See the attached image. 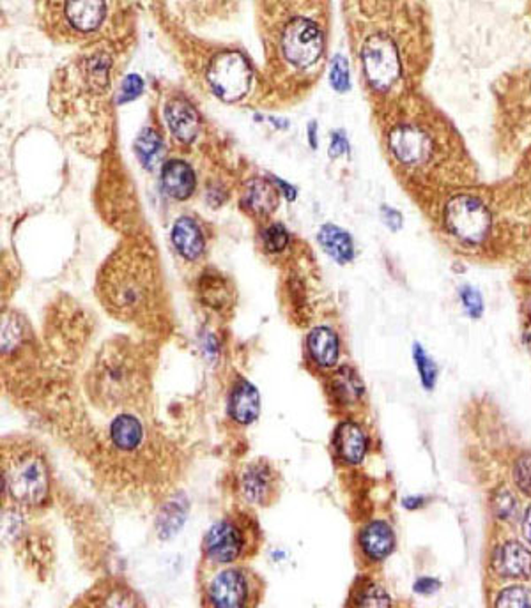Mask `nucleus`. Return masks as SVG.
<instances>
[{
    "instance_id": "f257e3e1",
    "label": "nucleus",
    "mask_w": 531,
    "mask_h": 608,
    "mask_svg": "<svg viewBox=\"0 0 531 608\" xmlns=\"http://www.w3.org/2000/svg\"><path fill=\"white\" fill-rule=\"evenodd\" d=\"M266 29L270 73L287 85L309 83L318 76L326 52L320 5L277 4ZM320 74V73H319Z\"/></svg>"
},
{
    "instance_id": "f03ea898",
    "label": "nucleus",
    "mask_w": 531,
    "mask_h": 608,
    "mask_svg": "<svg viewBox=\"0 0 531 608\" xmlns=\"http://www.w3.org/2000/svg\"><path fill=\"white\" fill-rule=\"evenodd\" d=\"M98 296L106 311L123 322L145 324L162 303V281L147 246L119 248L98 278Z\"/></svg>"
},
{
    "instance_id": "7ed1b4c3",
    "label": "nucleus",
    "mask_w": 531,
    "mask_h": 608,
    "mask_svg": "<svg viewBox=\"0 0 531 608\" xmlns=\"http://www.w3.org/2000/svg\"><path fill=\"white\" fill-rule=\"evenodd\" d=\"M4 505L27 515L43 511L52 503L54 474L46 453L34 440L9 437L2 444L0 458Z\"/></svg>"
},
{
    "instance_id": "20e7f679",
    "label": "nucleus",
    "mask_w": 531,
    "mask_h": 608,
    "mask_svg": "<svg viewBox=\"0 0 531 608\" xmlns=\"http://www.w3.org/2000/svg\"><path fill=\"white\" fill-rule=\"evenodd\" d=\"M147 387L141 354L124 339L112 341L98 354L89 375V393L103 410L137 406Z\"/></svg>"
},
{
    "instance_id": "39448f33",
    "label": "nucleus",
    "mask_w": 531,
    "mask_h": 608,
    "mask_svg": "<svg viewBox=\"0 0 531 608\" xmlns=\"http://www.w3.org/2000/svg\"><path fill=\"white\" fill-rule=\"evenodd\" d=\"M262 540L257 520L248 511H234L216 520L202 538V559L211 568L243 564L257 554Z\"/></svg>"
},
{
    "instance_id": "423d86ee",
    "label": "nucleus",
    "mask_w": 531,
    "mask_h": 608,
    "mask_svg": "<svg viewBox=\"0 0 531 608\" xmlns=\"http://www.w3.org/2000/svg\"><path fill=\"white\" fill-rule=\"evenodd\" d=\"M262 589L261 576L243 564L216 568L204 583V607L257 608L262 600Z\"/></svg>"
},
{
    "instance_id": "0eeeda50",
    "label": "nucleus",
    "mask_w": 531,
    "mask_h": 608,
    "mask_svg": "<svg viewBox=\"0 0 531 608\" xmlns=\"http://www.w3.org/2000/svg\"><path fill=\"white\" fill-rule=\"evenodd\" d=\"M359 61L369 85L378 93H388L402 78L404 59L395 35L376 31L359 44Z\"/></svg>"
},
{
    "instance_id": "6e6552de",
    "label": "nucleus",
    "mask_w": 531,
    "mask_h": 608,
    "mask_svg": "<svg viewBox=\"0 0 531 608\" xmlns=\"http://www.w3.org/2000/svg\"><path fill=\"white\" fill-rule=\"evenodd\" d=\"M448 232L464 244H482L493 229V214L487 203L471 195H457L445 207Z\"/></svg>"
},
{
    "instance_id": "1a4fd4ad",
    "label": "nucleus",
    "mask_w": 531,
    "mask_h": 608,
    "mask_svg": "<svg viewBox=\"0 0 531 608\" xmlns=\"http://www.w3.org/2000/svg\"><path fill=\"white\" fill-rule=\"evenodd\" d=\"M280 474L266 458L248 462L234 477L236 495L247 506H271L280 495Z\"/></svg>"
},
{
    "instance_id": "9d476101",
    "label": "nucleus",
    "mask_w": 531,
    "mask_h": 608,
    "mask_svg": "<svg viewBox=\"0 0 531 608\" xmlns=\"http://www.w3.org/2000/svg\"><path fill=\"white\" fill-rule=\"evenodd\" d=\"M206 78L220 100L227 103L240 102L247 96L250 89L251 69L241 54L221 52L210 61Z\"/></svg>"
},
{
    "instance_id": "9b49d317",
    "label": "nucleus",
    "mask_w": 531,
    "mask_h": 608,
    "mask_svg": "<svg viewBox=\"0 0 531 608\" xmlns=\"http://www.w3.org/2000/svg\"><path fill=\"white\" fill-rule=\"evenodd\" d=\"M106 444L117 458L135 462L149 451V428L133 412H119L106 428Z\"/></svg>"
},
{
    "instance_id": "f8f14e48",
    "label": "nucleus",
    "mask_w": 531,
    "mask_h": 608,
    "mask_svg": "<svg viewBox=\"0 0 531 608\" xmlns=\"http://www.w3.org/2000/svg\"><path fill=\"white\" fill-rule=\"evenodd\" d=\"M70 608H147L135 587L117 576H105L82 593Z\"/></svg>"
},
{
    "instance_id": "ddd939ff",
    "label": "nucleus",
    "mask_w": 531,
    "mask_h": 608,
    "mask_svg": "<svg viewBox=\"0 0 531 608\" xmlns=\"http://www.w3.org/2000/svg\"><path fill=\"white\" fill-rule=\"evenodd\" d=\"M391 156L404 167H422L434 154L432 135L413 123L397 124L388 135Z\"/></svg>"
},
{
    "instance_id": "4468645a",
    "label": "nucleus",
    "mask_w": 531,
    "mask_h": 608,
    "mask_svg": "<svg viewBox=\"0 0 531 608\" xmlns=\"http://www.w3.org/2000/svg\"><path fill=\"white\" fill-rule=\"evenodd\" d=\"M54 7L61 11L66 33L78 37L96 34L105 25L110 11L105 2H66Z\"/></svg>"
},
{
    "instance_id": "2eb2a0df",
    "label": "nucleus",
    "mask_w": 531,
    "mask_h": 608,
    "mask_svg": "<svg viewBox=\"0 0 531 608\" xmlns=\"http://www.w3.org/2000/svg\"><path fill=\"white\" fill-rule=\"evenodd\" d=\"M370 440L367 430L356 421H342L333 434L335 456L346 466H359L369 453Z\"/></svg>"
},
{
    "instance_id": "dca6fc26",
    "label": "nucleus",
    "mask_w": 531,
    "mask_h": 608,
    "mask_svg": "<svg viewBox=\"0 0 531 608\" xmlns=\"http://www.w3.org/2000/svg\"><path fill=\"white\" fill-rule=\"evenodd\" d=\"M395 533L388 522L372 520L369 522L358 536L361 555L370 563H383L395 550Z\"/></svg>"
},
{
    "instance_id": "f3484780",
    "label": "nucleus",
    "mask_w": 531,
    "mask_h": 608,
    "mask_svg": "<svg viewBox=\"0 0 531 608\" xmlns=\"http://www.w3.org/2000/svg\"><path fill=\"white\" fill-rule=\"evenodd\" d=\"M493 570L503 578H528L531 574V550L519 541L501 543L493 555Z\"/></svg>"
},
{
    "instance_id": "a211bd4d",
    "label": "nucleus",
    "mask_w": 531,
    "mask_h": 608,
    "mask_svg": "<svg viewBox=\"0 0 531 608\" xmlns=\"http://www.w3.org/2000/svg\"><path fill=\"white\" fill-rule=\"evenodd\" d=\"M227 414L238 427H250L261 416V395L253 384L240 378L227 398Z\"/></svg>"
},
{
    "instance_id": "6ab92c4d",
    "label": "nucleus",
    "mask_w": 531,
    "mask_h": 608,
    "mask_svg": "<svg viewBox=\"0 0 531 608\" xmlns=\"http://www.w3.org/2000/svg\"><path fill=\"white\" fill-rule=\"evenodd\" d=\"M307 354L309 359L322 370H331L337 367L340 358V339L339 335L328 328H314L307 337Z\"/></svg>"
},
{
    "instance_id": "aec40b11",
    "label": "nucleus",
    "mask_w": 531,
    "mask_h": 608,
    "mask_svg": "<svg viewBox=\"0 0 531 608\" xmlns=\"http://www.w3.org/2000/svg\"><path fill=\"white\" fill-rule=\"evenodd\" d=\"M328 395L333 406L353 408L363 400L365 387L359 375L353 368L342 367L329 377Z\"/></svg>"
},
{
    "instance_id": "412c9836",
    "label": "nucleus",
    "mask_w": 531,
    "mask_h": 608,
    "mask_svg": "<svg viewBox=\"0 0 531 608\" xmlns=\"http://www.w3.org/2000/svg\"><path fill=\"white\" fill-rule=\"evenodd\" d=\"M165 121L172 135L184 143L193 142L201 128V121L195 108L181 98L171 100L165 104Z\"/></svg>"
},
{
    "instance_id": "4be33fe9",
    "label": "nucleus",
    "mask_w": 531,
    "mask_h": 608,
    "mask_svg": "<svg viewBox=\"0 0 531 608\" xmlns=\"http://www.w3.org/2000/svg\"><path fill=\"white\" fill-rule=\"evenodd\" d=\"M162 186L176 201H186L195 190V175L184 162H169L162 170Z\"/></svg>"
},
{
    "instance_id": "5701e85b",
    "label": "nucleus",
    "mask_w": 531,
    "mask_h": 608,
    "mask_svg": "<svg viewBox=\"0 0 531 608\" xmlns=\"http://www.w3.org/2000/svg\"><path fill=\"white\" fill-rule=\"evenodd\" d=\"M172 240L177 251L188 259V260H197L206 248L204 237L199 229V225L192 218H179L174 223L172 229Z\"/></svg>"
},
{
    "instance_id": "b1692460",
    "label": "nucleus",
    "mask_w": 531,
    "mask_h": 608,
    "mask_svg": "<svg viewBox=\"0 0 531 608\" xmlns=\"http://www.w3.org/2000/svg\"><path fill=\"white\" fill-rule=\"evenodd\" d=\"M322 250L340 264L353 260V239L337 225H324L318 234Z\"/></svg>"
},
{
    "instance_id": "393cba45",
    "label": "nucleus",
    "mask_w": 531,
    "mask_h": 608,
    "mask_svg": "<svg viewBox=\"0 0 531 608\" xmlns=\"http://www.w3.org/2000/svg\"><path fill=\"white\" fill-rule=\"evenodd\" d=\"M245 202L251 212L268 216L279 207V190L264 179H253L248 184Z\"/></svg>"
},
{
    "instance_id": "a878e982",
    "label": "nucleus",
    "mask_w": 531,
    "mask_h": 608,
    "mask_svg": "<svg viewBox=\"0 0 531 608\" xmlns=\"http://www.w3.org/2000/svg\"><path fill=\"white\" fill-rule=\"evenodd\" d=\"M188 503L184 497H176L167 501L156 518V531L162 540H171L181 531L182 524L186 522Z\"/></svg>"
},
{
    "instance_id": "bb28decb",
    "label": "nucleus",
    "mask_w": 531,
    "mask_h": 608,
    "mask_svg": "<svg viewBox=\"0 0 531 608\" xmlns=\"http://www.w3.org/2000/svg\"><path fill=\"white\" fill-rule=\"evenodd\" d=\"M135 152L143 169H156L163 162V156H165V145H163L162 136L158 135L154 130L145 128L135 140Z\"/></svg>"
},
{
    "instance_id": "cd10ccee",
    "label": "nucleus",
    "mask_w": 531,
    "mask_h": 608,
    "mask_svg": "<svg viewBox=\"0 0 531 608\" xmlns=\"http://www.w3.org/2000/svg\"><path fill=\"white\" fill-rule=\"evenodd\" d=\"M201 296L204 304L216 311H223L232 304V292L220 274H204L201 279Z\"/></svg>"
},
{
    "instance_id": "c85d7f7f",
    "label": "nucleus",
    "mask_w": 531,
    "mask_h": 608,
    "mask_svg": "<svg viewBox=\"0 0 531 608\" xmlns=\"http://www.w3.org/2000/svg\"><path fill=\"white\" fill-rule=\"evenodd\" d=\"M354 608H391L393 602L389 596L388 591L376 583V582H367L359 585V589L354 593Z\"/></svg>"
},
{
    "instance_id": "c756f323",
    "label": "nucleus",
    "mask_w": 531,
    "mask_h": 608,
    "mask_svg": "<svg viewBox=\"0 0 531 608\" xmlns=\"http://www.w3.org/2000/svg\"><path fill=\"white\" fill-rule=\"evenodd\" d=\"M491 507L496 518L512 520L519 511V503L512 494V490H508L506 486H499L491 495Z\"/></svg>"
},
{
    "instance_id": "7c9ffc66",
    "label": "nucleus",
    "mask_w": 531,
    "mask_h": 608,
    "mask_svg": "<svg viewBox=\"0 0 531 608\" xmlns=\"http://www.w3.org/2000/svg\"><path fill=\"white\" fill-rule=\"evenodd\" d=\"M495 608H531V589L525 585H510L496 598Z\"/></svg>"
},
{
    "instance_id": "2f4dec72",
    "label": "nucleus",
    "mask_w": 531,
    "mask_h": 608,
    "mask_svg": "<svg viewBox=\"0 0 531 608\" xmlns=\"http://www.w3.org/2000/svg\"><path fill=\"white\" fill-rule=\"evenodd\" d=\"M413 359H415V365H417V370H418L425 389H428V391L434 389L436 378H438V368H436V363L428 358V354L425 352L424 347L420 343H415V347H413Z\"/></svg>"
},
{
    "instance_id": "473e14b6",
    "label": "nucleus",
    "mask_w": 531,
    "mask_h": 608,
    "mask_svg": "<svg viewBox=\"0 0 531 608\" xmlns=\"http://www.w3.org/2000/svg\"><path fill=\"white\" fill-rule=\"evenodd\" d=\"M512 476L519 492L531 497V455H523L516 460Z\"/></svg>"
},
{
    "instance_id": "72a5a7b5",
    "label": "nucleus",
    "mask_w": 531,
    "mask_h": 608,
    "mask_svg": "<svg viewBox=\"0 0 531 608\" xmlns=\"http://www.w3.org/2000/svg\"><path fill=\"white\" fill-rule=\"evenodd\" d=\"M460 303L464 306V309L467 311V315L471 319H480L482 313H484V299H482V294L469 287V285H464L459 290Z\"/></svg>"
},
{
    "instance_id": "f704fd0d",
    "label": "nucleus",
    "mask_w": 531,
    "mask_h": 608,
    "mask_svg": "<svg viewBox=\"0 0 531 608\" xmlns=\"http://www.w3.org/2000/svg\"><path fill=\"white\" fill-rule=\"evenodd\" d=\"M262 240H264V248L271 253H279L282 251L283 248L287 246L289 242V234L287 230L283 229V225L277 223V225H271L264 230L262 234Z\"/></svg>"
},
{
    "instance_id": "c9c22d12",
    "label": "nucleus",
    "mask_w": 531,
    "mask_h": 608,
    "mask_svg": "<svg viewBox=\"0 0 531 608\" xmlns=\"http://www.w3.org/2000/svg\"><path fill=\"white\" fill-rule=\"evenodd\" d=\"M329 82L339 93H344V91L349 89V69H348V63L342 55H335V59L331 63Z\"/></svg>"
},
{
    "instance_id": "e433bc0d",
    "label": "nucleus",
    "mask_w": 531,
    "mask_h": 608,
    "mask_svg": "<svg viewBox=\"0 0 531 608\" xmlns=\"http://www.w3.org/2000/svg\"><path fill=\"white\" fill-rule=\"evenodd\" d=\"M143 89V82H142L139 74H130L124 78L123 85H121V94H119V103H128L135 100Z\"/></svg>"
},
{
    "instance_id": "4c0bfd02",
    "label": "nucleus",
    "mask_w": 531,
    "mask_h": 608,
    "mask_svg": "<svg viewBox=\"0 0 531 608\" xmlns=\"http://www.w3.org/2000/svg\"><path fill=\"white\" fill-rule=\"evenodd\" d=\"M441 587V582L438 578H432V576H422L415 582V593L417 594H424V596H428V594H434L438 593Z\"/></svg>"
},
{
    "instance_id": "58836bf2",
    "label": "nucleus",
    "mask_w": 531,
    "mask_h": 608,
    "mask_svg": "<svg viewBox=\"0 0 531 608\" xmlns=\"http://www.w3.org/2000/svg\"><path fill=\"white\" fill-rule=\"evenodd\" d=\"M346 151H349V145H348V138L344 136V133L337 132L331 135V145H329V156L335 158L339 154H344Z\"/></svg>"
},
{
    "instance_id": "ea45409f",
    "label": "nucleus",
    "mask_w": 531,
    "mask_h": 608,
    "mask_svg": "<svg viewBox=\"0 0 531 608\" xmlns=\"http://www.w3.org/2000/svg\"><path fill=\"white\" fill-rule=\"evenodd\" d=\"M381 212H383V220H385V223L388 225L391 230H398V229L402 227V216H400L398 211H395V209H391V207H383Z\"/></svg>"
},
{
    "instance_id": "a19ab883",
    "label": "nucleus",
    "mask_w": 531,
    "mask_h": 608,
    "mask_svg": "<svg viewBox=\"0 0 531 608\" xmlns=\"http://www.w3.org/2000/svg\"><path fill=\"white\" fill-rule=\"evenodd\" d=\"M425 505H427V499H425L424 495H409V497H406L402 501V506L409 509V511H417V509L424 507Z\"/></svg>"
},
{
    "instance_id": "79ce46f5",
    "label": "nucleus",
    "mask_w": 531,
    "mask_h": 608,
    "mask_svg": "<svg viewBox=\"0 0 531 608\" xmlns=\"http://www.w3.org/2000/svg\"><path fill=\"white\" fill-rule=\"evenodd\" d=\"M523 536H525V540L530 543L531 546V506L526 509V513L523 516Z\"/></svg>"
},
{
    "instance_id": "37998d69",
    "label": "nucleus",
    "mask_w": 531,
    "mask_h": 608,
    "mask_svg": "<svg viewBox=\"0 0 531 608\" xmlns=\"http://www.w3.org/2000/svg\"><path fill=\"white\" fill-rule=\"evenodd\" d=\"M525 341H526V345L530 347L531 350V322L528 324V328H526V331H525Z\"/></svg>"
}]
</instances>
